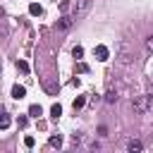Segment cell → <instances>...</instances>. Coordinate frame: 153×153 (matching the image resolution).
<instances>
[{
    "label": "cell",
    "instance_id": "obj_1",
    "mask_svg": "<svg viewBox=\"0 0 153 153\" xmlns=\"http://www.w3.org/2000/svg\"><path fill=\"white\" fill-rule=\"evenodd\" d=\"M131 108H134V112H136V115H143V112L151 108V98H148V96H139V98L131 103Z\"/></svg>",
    "mask_w": 153,
    "mask_h": 153
},
{
    "label": "cell",
    "instance_id": "obj_2",
    "mask_svg": "<svg viewBox=\"0 0 153 153\" xmlns=\"http://www.w3.org/2000/svg\"><path fill=\"white\" fill-rule=\"evenodd\" d=\"M120 62L122 65H129L131 62V55H129V45L127 43H120Z\"/></svg>",
    "mask_w": 153,
    "mask_h": 153
},
{
    "label": "cell",
    "instance_id": "obj_3",
    "mask_svg": "<svg viewBox=\"0 0 153 153\" xmlns=\"http://www.w3.org/2000/svg\"><path fill=\"white\" fill-rule=\"evenodd\" d=\"M93 55H96V60L105 62V60H108V55H110V50H108L105 45H96V48H93Z\"/></svg>",
    "mask_w": 153,
    "mask_h": 153
},
{
    "label": "cell",
    "instance_id": "obj_4",
    "mask_svg": "<svg viewBox=\"0 0 153 153\" xmlns=\"http://www.w3.org/2000/svg\"><path fill=\"white\" fill-rule=\"evenodd\" d=\"M127 151H131V153H139V151H143V143H141L139 139H131V141L127 143Z\"/></svg>",
    "mask_w": 153,
    "mask_h": 153
},
{
    "label": "cell",
    "instance_id": "obj_5",
    "mask_svg": "<svg viewBox=\"0 0 153 153\" xmlns=\"http://www.w3.org/2000/svg\"><path fill=\"white\" fill-rule=\"evenodd\" d=\"M24 96H26V88H24V86H19V84H14V86H12V98H17V100H19V98H24Z\"/></svg>",
    "mask_w": 153,
    "mask_h": 153
},
{
    "label": "cell",
    "instance_id": "obj_6",
    "mask_svg": "<svg viewBox=\"0 0 153 153\" xmlns=\"http://www.w3.org/2000/svg\"><path fill=\"white\" fill-rule=\"evenodd\" d=\"M60 115H62V105H60V103L50 105V117H53V120H60Z\"/></svg>",
    "mask_w": 153,
    "mask_h": 153
},
{
    "label": "cell",
    "instance_id": "obj_7",
    "mask_svg": "<svg viewBox=\"0 0 153 153\" xmlns=\"http://www.w3.org/2000/svg\"><path fill=\"white\" fill-rule=\"evenodd\" d=\"M43 112V108L38 105V103H33V105H29V117H38Z\"/></svg>",
    "mask_w": 153,
    "mask_h": 153
},
{
    "label": "cell",
    "instance_id": "obj_8",
    "mask_svg": "<svg viewBox=\"0 0 153 153\" xmlns=\"http://www.w3.org/2000/svg\"><path fill=\"white\" fill-rule=\"evenodd\" d=\"M48 143H50L53 148H60V146H62V136H60V134H53V136L48 139Z\"/></svg>",
    "mask_w": 153,
    "mask_h": 153
},
{
    "label": "cell",
    "instance_id": "obj_9",
    "mask_svg": "<svg viewBox=\"0 0 153 153\" xmlns=\"http://www.w3.org/2000/svg\"><path fill=\"white\" fill-rule=\"evenodd\" d=\"M69 26H72V19H69V17H62V19L57 22V29H62V31H67Z\"/></svg>",
    "mask_w": 153,
    "mask_h": 153
},
{
    "label": "cell",
    "instance_id": "obj_10",
    "mask_svg": "<svg viewBox=\"0 0 153 153\" xmlns=\"http://www.w3.org/2000/svg\"><path fill=\"white\" fill-rule=\"evenodd\" d=\"M12 124V120H10V115H0V129H7Z\"/></svg>",
    "mask_w": 153,
    "mask_h": 153
},
{
    "label": "cell",
    "instance_id": "obj_11",
    "mask_svg": "<svg viewBox=\"0 0 153 153\" xmlns=\"http://www.w3.org/2000/svg\"><path fill=\"white\" fill-rule=\"evenodd\" d=\"M88 5H91V0H76V12H84Z\"/></svg>",
    "mask_w": 153,
    "mask_h": 153
},
{
    "label": "cell",
    "instance_id": "obj_12",
    "mask_svg": "<svg viewBox=\"0 0 153 153\" xmlns=\"http://www.w3.org/2000/svg\"><path fill=\"white\" fill-rule=\"evenodd\" d=\"M105 100H108V103H115V100H117V91H112V88H110V91L105 93Z\"/></svg>",
    "mask_w": 153,
    "mask_h": 153
},
{
    "label": "cell",
    "instance_id": "obj_13",
    "mask_svg": "<svg viewBox=\"0 0 153 153\" xmlns=\"http://www.w3.org/2000/svg\"><path fill=\"white\" fill-rule=\"evenodd\" d=\"M72 55H74L76 60H81V55H84V48H81V45H74V50H72Z\"/></svg>",
    "mask_w": 153,
    "mask_h": 153
},
{
    "label": "cell",
    "instance_id": "obj_14",
    "mask_svg": "<svg viewBox=\"0 0 153 153\" xmlns=\"http://www.w3.org/2000/svg\"><path fill=\"white\" fill-rule=\"evenodd\" d=\"M17 69H19V72H24V74H26V72H29V65H26V62H24V60H17Z\"/></svg>",
    "mask_w": 153,
    "mask_h": 153
},
{
    "label": "cell",
    "instance_id": "obj_15",
    "mask_svg": "<svg viewBox=\"0 0 153 153\" xmlns=\"http://www.w3.org/2000/svg\"><path fill=\"white\" fill-rule=\"evenodd\" d=\"M84 103H86V98H84V96H79V98L74 100V110H79V108H84Z\"/></svg>",
    "mask_w": 153,
    "mask_h": 153
},
{
    "label": "cell",
    "instance_id": "obj_16",
    "mask_svg": "<svg viewBox=\"0 0 153 153\" xmlns=\"http://www.w3.org/2000/svg\"><path fill=\"white\" fill-rule=\"evenodd\" d=\"M29 12H31V14H41L43 10H41V5H36V2H33V5L29 7Z\"/></svg>",
    "mask_w": 153,
    "mask_h": 153
},
{
    "label": "cell",
    "instance_id": "obj_17",
    "mask_svg": "<svg viewBox=\"0 0 153 153\" xmlns=\"http://www.w3.org/2000/svg\"><path fill=\"white\" fill-rule=\"evenodd\" d=\"M146 50H148V53H153V36H148V38H146Z\"/></svg>",
    "mask_w": 153,
    "mask_h": 153
},
{
    "label": "cell",
    "instance_id": "obj_18",
    "mask_svg": "<svg viewBox=\"0 0 153 153\" xmlns=\"http://www.w3.org/2000/svg\"><path fill=\"white\" fill-rule=\"evenodd\" d=\"M24 143H26V148H33V143H36V141H33V136H26V139H24Z\"/></svg>",
    "mask_w": 153,
    "mask_h": 153
},
{
    "label": "cell",
    "instance_id": "obj_19",
    "mask_svg": "<svg viewBox=\"0 0 153 153\" xmlns=\"http://www.w3.org/2000/svg\"><path fill=\"white\" fill-rule=\"evenodd\" d=\"M26 122H29L26 117H19V120H17V124H19V127H26Z\"/></svg>",
    "mask_w": 153,
    "mask_h": 153
},
{
    "label": "cell",
    "instance_id": "obj_20",
    "mask_svg": "<svg viewBox=\"0 0 153 153\" xmlns=\"http://www.w3.org/2000/svg\"><path fill=\"white\" fill-rule=\"evenodd\" d=\"M67 7H69V2L67 0H60V10H67Z\"/></svg>",
    "mask_w": 153,
    "mask_h": 153
}]
</instances>
